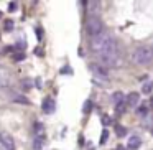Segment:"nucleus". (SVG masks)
Masks as SVG:
<instances>
[{
	"label": "nucleus",
	"instance_id": "1",
	"mask_svg": "<svg viewBox=\"0 0 153 150\" xmlns=\"http://www.w3.org/2000/svg\"><path fill=\"white\" fill-rule=\"evenodd\" d=\"M114 45H115V43H114L112 37H110L109 33H104V31L100 35H97V37L91 38V50H92L94 53H97V54H100V53H104V51L110 50Z\"/></svg>",
	"mask_w": 153,
	"mask_h": 150
},
{
	"label": "nucleus",
	"instance_id": "2",
	"mask_svg": "<svg viewBox=\"0 0 153 150\" xmlns=\"http://www.w3.org/2000/svg\"><path fill=\"white\" fill-rule=\"evenodd\" d=\"M99 56V64L100 66H104L107 69V68H112V66H117L119 64V60H120V54H119V48L114 45L110 50L104 51V53L97 54Z\"/></svg>",
	"mask_w": 153,
	"mask_h": 150
},
{
	"label": "nucleus",
	"instance_id": "3",
	"mask_svg": "<svg viewBox=\"0 0 153 150\" xmlns=\"http://www.w3.org/2000/svg\"><path fill=\"white\" fill-rule=\"evenodd\" d=\"M132 60L135 64H140V66H145V64H150L153 61V50L152 46H138L132 54Z\"/></svg>",
	"mask_w": 153,
	"mask_h": 150
},
{
	"label": "nucleus",
	"instance_id": "4",
	"mask_svg": "<svg viewBox=\"0 0 153 150\" xmlns=\"http://www.w3.org/2000/svg\"><path fill=\"white\" fill-rule=\"evenodd\" d=\"M89 69L94 76V81H99V83H104V84L109 83V73H107V69L104 66H100L97 63H91Z\"/></svg>",
	"mask_w": 153,
	"mask_h": 150
},
{
	"label": "nucleus",
	"instance_id": "5",
	"mask_svg": "<svg viewBox=\"0 0 153 150\" xmlns=\"http://www.w3.org/2000/svg\"><path fill=\"white\" fill-rule=\"evenodd\" d=\"M86 31L91 38L97 37V35L102 33V22H100L99 17H89L86 23Z\"/></svg>",
	"mask_w": 153,
	"mask_h": 150
},
{
	"label": "nucleus",
	"instance_id": "6",
	"mask_svg": "<svg viewBox=\"0 0 153 150\" xmlns=\"http://www.w3.org/2000/svg\"><path fill=\"white\" fill-rule=\"evenodd\" d=\"M0 145L4 150H15V142L8 132H0Z\"/></svg>",
	"mask_w": 153,
	"mask_h": 150
},
{
	"label": "nucleus",
	"instance_id": "7",
	"mask_svg": "<svg viewBox=\"0 0 153 150\" xmlns=\"http://www.w3.org/2000/svg\"><path fill=\"white\" fill-rule=\"evenodd\" d=\"M87 15L89 17H99V13H100V2H96V0H89L87 2Z\"/></svg>",
	"mask_w": 153,
	"mask_h": 150
},
{
	"label": "nucleus",
	"instance_id": "8",
	"mask_svg": "<svg viewBox=\"0 0 153 150\" xmlns=\"http://www.w3.org/2000/svg\"><path fill=\"white\" fill-rule=\"evenodd\" d=\"M12 83V74L7 68L0 66V87H7Z\"/></svg>",
	"mask_w": 153,
	"mask_h": 150
},
{
	"label": "nucleus",
	"instance_id": "9",
	"mask_svg": "<svg viewBox=\"0 0 153 150\" xmlns=\"http://www.w3.org/2000/svg\"><path fill=\"white\" fill-rule=\"evenodd\" d=\"M41 109H43V112H46V114H53L54 110H56V102H54L53 97H45L43 104H41Z\"/></svg>",
	"mask_w": 153,
	"mask_h": 150
},
{
	"label": "nucleus",
	"instance_id": "10",
	"mask_svg": "<svg viewBox=\"0 0 153 150\" xmlns=\"http://www.w3.org/2000/svg\"><path fill=\"white\" fill-rule=\"evenodd\" d=\"M138 101H140V94L138 93H130L128 96L125 97L127 106H130V107H135L137 104H138Z\"/></svg>",
	"mask_w": 153,
	"mask_h": 150
},
{
	"label": "nucleus",
	"instance_id": "11",
	"mask_svg": "<svg viewBox=\"0 0 153 150\" xmlns=\"http://www.w3.org/2000/svg\"><path fill=\"white\" fill-rule=\"evenodd\" d=\"M140 139L137 135H133V137H130L128 139V142H127V147H128L130 150H137V149H140Z\"/></svg>",
	"mask_w": 153,
	"mask_h": 150
},
{
	"label": "nucleus",
	"instance_id": "12",
	"mask_svg": "<svg viewBox=\"0 0 153 150\" xmlns=\"http://www.w3.org/2000/svg\"><path fill=\"white\" fill-rule=\"evenodd\" d=\"M45 145V135H35L33 140V150H41Z\"/></svg>",
	"mask_w": 153,
	"mask_h": 150
},
{
	"label": "nucleus",
	"instance_id": "13",
	"mask_svg": "<svg viewBox=\"0 0 153 150\" xmlns=\"http://www.w3.org/2000/svg\"><path fill=\"white\" fill-rule=\"evenodd\" d=\"M123 101H125V96H123L120 91H117V93L112 94V104L114 106H119L120 102H123Z\"/></svg>",
	"mask_w": 153,
	"mask_h": 150
},
{
	"label": "nucleus",
	"instance_id": "14",
	"mask_svg": "<svg viewBox=\"0 0 153 150\" xmlns=\"http://www.w3.org/2000/svg\"><path fill=\"white\" fill-rule=\"evenodd\" d=\"M153 91V81H146L145 84H143V87H142V93L143 94H150Z\"/></svg>",
	"mask_w": 153,
	"mask_h": 150
},
{
	"label": "nucleus",
	"instance_id": "15",
	"mask_svg": "<svg viewBox=\"0 0 153 150\" xmlns=\"http://www.w3.org/2000/svg\"><path fill=\"white\" fill-rule=\"evenodd\" d=\"M137 116H138V117H142V119H145V117L148 116V109H146L145 106L137 107Z\"/></svg>",
	"mask_w": 153,
	"mask_h": 150
},
{
	"label": "nucleus",
	"instance_id": "16",
	"mask_svg": "<svg viewBox=\"0 0 153 150\" xmlns=\"http://www.w3.org/2000/svg\"><path fill=\"white\" fill-rule=\"evenodd\" d=\"M33 130H35V135H45V129H43V125H41L40 122L35 124Z\"/></svg>",
	"mask_w": 153,
	"mask_h": 150
},
{
	"label": "nucleus",
	"instance_id": "17",
	"mask_svg": "<svg viewBox=\"0 0 153 150\" xmlns=\"http://www.w3.org/2000/svg\"><path fill=\"white\" fill-rule=\"evenodd\" d=\"M115 132H117V135H119V137H123V135L127 134V129H125V127H122V125H119V124H117V125H115Z\"/></svg>",
	"mask_w": 153,
	"mask_h": 150
},
{
	"label": "nucleus",
	"instance_id": "18",
	"mask_svg": "<svg viewBox=\"0 0 153 150\" xmlns=\"http://www.w3.org/2000/svg\"><path fill=\"white\" fill-rule=\"evenodd\" d=\"M125 107H127V102L123 101V102H120V104H119V106H115V110H117L119 114H123V110H125Z\"/></svg>",
	"mask_w": 153,
	"mask_h": 150
},
{
	"label": "nucleus",
	"instance_id": "19",
	"mask_svg": "<svg viewBox=\"0 0 153 150\" xmlns=\"http://www.w3.org/2000/svg\"><path fill=\"white\" fill-rule=\"evenodd\" d=\"M107 137H109V130H104V132H102V135H100V140H99V142H100V145H104V143L107 142Z\"/></svg>",
	"mask_w": 153,
	"mask_h": 150
},
{
	"label": "nucleus",
	"instance_id": "20",
	"mask_svg": "<svg viewBox=\"0 0 153 150\" xmlns=\"http://www.w3.org/2000/svg\"><path fill=\"white\" fill-rule=\"evenodd\" d=\"M15 102H23V104H30V101L27 99V97H23V96H15Z\"/></svg>",
	"mask_w": 153,
	"mask_h": 150
},
{
	"label": "nucleus",
	"instance_id": "21",
	"mask_svg": "<svg viewBox=\"0 0 153 150\" xmlns=\"http://www.w3.org/2000/svg\"><path fill=\"white\" fill-rule=\"evenodd\" d=\"M22 84H23L25 87H31L35 84V81L33 79H23V81H22Z\"/></svg>",
	"mask_w": 153,
	"mask_h": 150
},
{
	"label": "nucleus",
	"instance_id": "22",
	"mask_svg": "<svg viewBox=\"0 0 153 150\" xmlns=\"http://www.w3.org/2000/svg\"><path fill=\"white\" fill-rule=\"evenodd\" d=\"M13 60L15 61H22V60H25V54L23 53H17V54H13Z\"/></svg>",
	"mask_w": 153,
	"mask_h": 150
},
{
	"label": "nucleus",
	"instance_id": "23",
	"mask_svg": "<svg viewBox=\"0 0 153 150\" xmlns=\"http://www.w3.org/2000/svg\"><path fill=\"white\" fill-rule=\"evenodd\" d=\"M91 107H92V104H91V101H87V102L86 104H84V112H89V110H91Z\"/></svg>",
	"mask_w": 153,
	"mask_h": 150
},
{
	"label": "nucleus",
	"instance_id": "24",
	"mask_svg": "<svg viewBox=\"0 0 153 150\" xmlns=\"http://www.w3.org/2000/svg\"><path fill=\"white\" fill-rule=\"evenodd\" d=\"M8 10L15 12V10H17V4H15V2H10V4H8Z\"/></svg>",
	"mask_w": 153,
	"mask_h": 150
},
{
	"label": "nucleus",
	"instance_id": "25",
	"mask_svg": "<svg viewBox=\"0 0 153 150\" xmlns=\"http://www.w3.org/2000/svg\"><path fill=\"white\" fill-rule=\"evenodd\" d=\"M102 122H104V125H109L110 124V119L107 116H102Z\"/></svg>",
	"mask_w": 153,
	"mask_h": 150
},
{
	"label": "nucleus",
	"instance_id": "26",
	"mask_svg": "<svg viewBox=\"0 0 153 150\" xmlns=\"http://www.w3.org/2000/svg\"><path fill=\"white\" fill-rule=\"evenodd\" d=\"M5 28H7V30H12V28H13V23H12V22H7V23H5Z\"/></svg>",
	"mask_w": 153,
	"mask_h": 150
},
{
	"label": "nucleus",
	"instance_id": "27",
	"mask_svg": "<svg viewBox=\"0 0 153 150\" xmlns=\"http://www.w3.org/2000/svg\"><path fill=\"white\" fill-rule=\"evenodd\" d=\"M0 18H2V12H0Z\"/></svg>",
	"mask_w": 153,
	"mask_h": 150
},
{
	"label": "nucleus",
	"instance_id": "28",
	"mask_svg": "<svg viewBox=\"0 0 153 150\" xmlns=\"http://www.w3.org/2000/svg\"><path fill=\"white\" fill-rule=\"evenodd\" d=\"M152 134H153V129H152Z\"/></svg>",
	"mask_w": 153,
	"mask_h": 150
},
{
	"label": "nucleus",
	"instance_id": "29",
	"mask_svg": "<svg viewBox=\"0 0 153 150\" xmlns=\"http://www.w3.org/2000/svg\"><path fill=\"white\" fill-rule=\"evenodd\" d=\"M152 50H153V46H152Z\"/></svg>",
	"mask_w": 153,
	"mask_h": 150
}]
</instances>
